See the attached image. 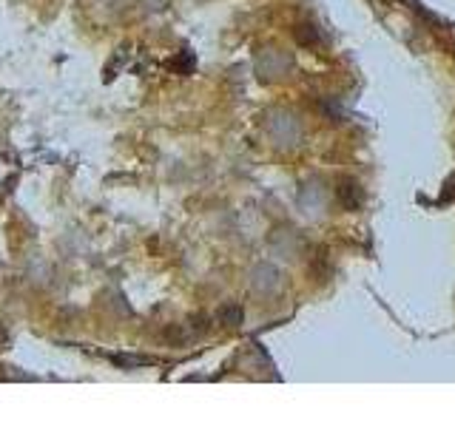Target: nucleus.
I'll return each mask as SVG.
<instances>
[{
  "label": "nucleus",
  "mask_w": 455,
  "mask_h": 426,
  "mask_svg": "<svg viewBox=\"0 0 455 426\" xmlns=\"http://www.w3.org/2000/svg\"><path fill=\"white\" fill-rule=\"evenodd\" d=\"M6 338V333H3V327H0V341H3Z\"/></svg>",
  "instance_id": "2"
},
{
  "label": "nucleus",
  "mask_w": 455,
  "mask_h": 426,
  "mask_svg": "<svg viewBox=\"0 0 455 426\" xmlns=\"http://www.w3.org/2000/svg\"><path fill=\"white\" fill-rule=\"evenodd\" d=\"M111 361L119 367H139V364H151V358H131V355H111Z\"/></svg>",
  "instance_id": "1"
}]
</instances>
